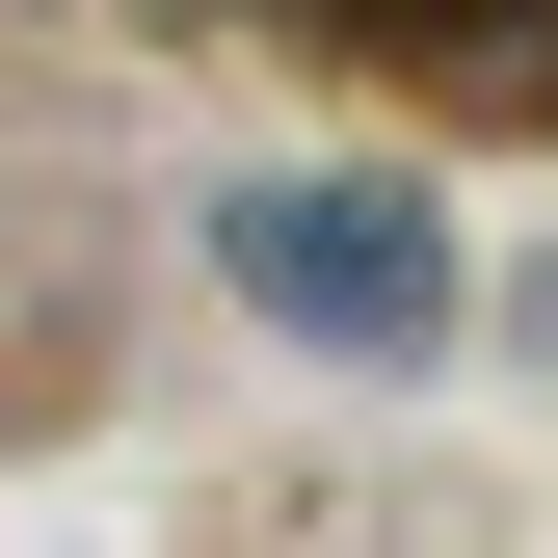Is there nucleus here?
<instances>
[{"mask_svg": "<svg viewBox=\"0 0 558 558\" xmlns=\"http://www.w3.org/2000/svg\"><path fill=\"white\" fill-rule=\"evenodd\" d=\"M214 266H240L266 345H319V373H426V345H452V214L373 186V160H266L214 214Z\"/></svg>", "mask_w": 558, "mask_h": 558, "instance_id": "1", "label": "nucleus"}]
</instances>
